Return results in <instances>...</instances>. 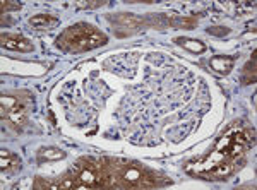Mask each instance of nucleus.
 Instances as JSON below:
<instances>
[{
    "mask_svg": "<svg viewBox=\"0 0 257 190\" xmlns=\"http://www.w3.org/2000/svg\"><path fill=\"white\" fill-rule=\"evenodd\" d=\"M0 106H2V120L9 122V125L23 127L28 120V105L19 98L14 96H2L0 100Z\"/></svg>",
    "mask_w": 257,
    "mask_h": 190,
    "instance_id": "obj_3",
    "label": "nucleus"
},
{
    "mask_svg": "<svg viewBox=\"0 0 257 190\" xmlns=\"http://www.w3.org/2000/svg\"><path fill=\"white\" fill-rule=\"evenodd\" d=\"M243 81H245V84L255 81V52H254L252 60L245 65V70H243Z\"/></svg>",
    "mask_w": 257,
    "mask_h": 190,
    "instance_id": "obj_13",
    "label": "nucleus"
},
{
    "mask_svg": "<svg viewBox=\"0 0 257 190\" xmlns=\"http://www.w3.org/2000/svg\"><path fill=\"white\" fill-rule=\"evenodd\" d=\"M197 21L194 18H173L168 21V24H172V26L175 28H185V30H189V28L196 26Z\"/></svg>",
    "mask_w": 257,
    "mask_h": 190,
    "instance_id": "obj_12",
    "label": "nucleus"
},
{
    "mask_svg": "<svg viewBox=\"0 0 257 190\" xmlns=\"http://www.w3.org/2000/svg\"><path fill=\"white\" fill-rule=\"evenodd\" d=\"M65 158V152L55 147H48V149H41L40 151V159H62Z\"/></svg>",
    "mask_w": 257,
    "mask_h": 190,
    "instance_id": "obj_11",
    "label": "nucleus"
},
{
    "mask_svg": "<svg viewBox=\"0 0 257 190\" xmlns=\"http://www.w3.org/2000/svg\"><path fill=\"white\" fill-rule=\"evenodd\" d=\"M98 6H103V2H79L77 7H98Z\"/></svg>",
    "mask_w": 257,
    "mask_h": 190,
    "instance_id": "obj_15",
    "label": "nucleus"
},
{
    "mask_svg": "<svg viewBox=\"0 0 257 190\" xmlns=\"http://www.w3.org/2000/svg\"><path fill=\"white\" fill-rule=\"evenodd\" d=\"M233 57H214L211 60V67L213 70H216L218 74H228L233 69Z\"/></svg>",
    "mask_w": 257,
    "mask_h": 190,
    "instance_id": "obj_8",
    "label": "nucleus"
},
{
    "mask_svg": "<svg viewBox=\"0 0 257 190\" xmlns=\"http://www.w3.org/2000/svg\"><path fill=\"white\" fill-rule=\"evenodd\" d=\"M11 9H21V4H9V2H2V12L6 14L7 11H11Z\"/></svg>",
    "mask_w": 257,
    "mask_h": 190,
    "instance_id": "obj_14",
    "label": "nucleus"
},
{
    "mask_svg": "<svg viewBox=\"0 0 257 190\" xmlns=\"http://www.w3.org/2000/svg\"><path fill=\"white\" fill-rule=\"evenodd\" d=\"M59 47L67 52H88L106 43V36L91 24H76L59 36Z\"/></svg>",
    "mask_w": 257,
    "mask_h": 190,
    "instance_id": "obj_2",
    "label": "nucleus"
},
{
    "mask_svg": "<svg viewBox=\"0 0 257 190\" xmlns=\"http://www.w3.org/2000/svg\"><path fill=\"white\" fill-rule=\"evenodd\" d=\"M208 33H211V35H225V33H228V30H214V28H211V30H208Z\"/></svg>",
    "mask_w": 257,
    "mask_h": 190,
    "instance_id": "obj_16",
    "label": "nucleus"
},
{
    "mask_svg": "<svg viewBox=\"0 0 257 190\" xmlns=\"http://www.w3.org/2000/svg\"><path fill=\"white\" fill-rule=\"evenodd\" d=\"M21 161L16 154H12L9 151H2L0 152V168L2 173H14L19 168Z\"/></svg>",
    "mask_w": 257,
    "mask_h": 190,
    "instance_id": "obj_7",
    "label": "nucleus"
},
{
    "mask_svg": "<svg viewBox=\"0 0 257 190\" xmlns=\"http://www.w3.org/2000/svg\"><path fill=\"white\" fill-rule=\"evenodd\" d=\"M76 178V188H99V175H98V164H93L88 161V164L81 168Z\"/></svg>",
    "mask_w": 257,
    "mask_h": 190,
    "instance_id": "obj_4",
    "label": "nucleus"
},
{
    "mask_svg": "<svg viewBox=\"0 0 257 190\" xmlns=\"http://www.w3.org/2000/svg\"><path fill=\"white\" fill-rule=\"evenodd\" d=\"M113 21L118 28H125L127 33H131L128 28H139L141 24H144L139 18H136V16H128V14H120Z\"/></svg>",
    "mask_w": 257,
    "mask_h": 190,
    "instance_id": "obj_9",
    "label": "nucleus"
},
{
    "mask_svg": "<svg viewBox=\"0 0 257 190\" xmlns=\"http://www.w3.org/2000/svg\"><path fill=\"white\" fill-rule=\"evenodd\" d=\"M178 45H182L184 48H187V50L194 52V53H202L206 50L204 43H201V41H196V40H187V38H177L175 40Z\"/></svg>",
    "mask_w": 257,
    "mask_h": 190,
    "instance_id": "obj_10",
    "label": "nucleus"
},
{
    "mask_svg": "<svg viewBox=\"0 0 257 190\" xmlns=\"http://www.w3.org/2000/svg\"><path fill=\"white\" fill-rule=\"evenodd\" d=\"M59 24V19L50 14H38L30 19V26L33 30H52Z\"/></svg>",
    "mask_w": 257,
    "mask_h": 190,
    "instance_id": "obj_6",
    "label": "nucleus"
},
{
    "mask_svg": "<svg viewBox=\"0 0 257 190\" xmlns=\"http://www.w3.org/2000/svg\"><path fill=\"white\" fill-rule=\"evenodd\" d=\"M254 132L247 129H231L226 132L209 154L197 168V173L208 180H221L235 171L240 158L245 154L250 140H254Z\"/></svg>",
    "mask_w": 257,
    "mask_h": 190,
    "instance_id": "obj_1",
    "label": "nucleus"
},
{
    "mask_svg": "<svg viewBox=\"0 0 257 190\" xmlns=\"http://www.w3.org/2000/svg\"><path fill=\"white\" fill-rule=\"evenodd\" d=\"M2 47L7 50H14V52H31L33 45L31 41H28L23 36L18 35H2Z\"/></svg>",
    "mask_w": 257,
    "mask_h": 190,
    "instance_id": "obj_5",
    "label": "nucleus"
}]
</instances>
